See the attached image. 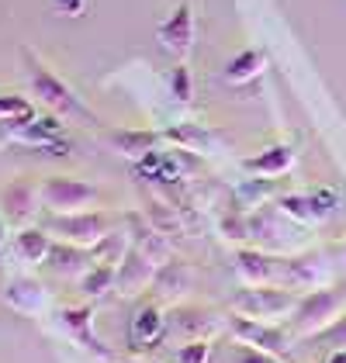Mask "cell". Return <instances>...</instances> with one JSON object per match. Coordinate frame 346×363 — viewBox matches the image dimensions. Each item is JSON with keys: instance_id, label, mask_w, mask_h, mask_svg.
<instances>
[{"instance_id": "4", "label": "cell", "mask_w": 346, "mask_h": 363, "mask_svg": "<svg viewBox=\"0 0 346 363\" xmlns=\"http://www.w3.org/2000/svg\"><path fill=\"white\" fill-rule=\"evenodd\" d=\"M52 232L62 235V242H77V246H86V250H94L108 232H111V222H108V215H101V211H73V215H56L52 225H49Z\"/></svg>"}, {"instance_id": "9", "label": "cell", "mask_w": 346, "mask_h": 363, "mask_svg": "<svg viewBox=\"0 0 346 363\" xmlns=\"http://www.w3.org/2000/svg\"><path fill=\"white\" fill-rule=\"evenodd\" d=\"M45 263L59 277H84L97 267V252L86 250V246H77V242H52Z\"/></svg>"}, {"instance_id": "14", "label": "cell", "mask_w": 346, "mask_h": 363, "mask_svg": "<svg viewBox=\"0 0 346 363\" xmlns=\"http://www.w3.org/2000/svg\"><path fill=\"white\" fill-rule=\"evenodd\" d=\"M284 274H288V280L294 287L316 291V287H325L329 267H325L318 256H298V259H288V263H284Z\"/></svg>"}, {"instance_id": "7", "label": "cell", "mask_w": 346, "mask_h": 363, "mask_svg": "<svg viewBox=\"0 0 346 363\" xmlns=\"http://www.w3.org/2000/svg\"><path fill=\"white\" fill-rule=\"evenodd\" d=\"M160 42L173 56L191 52V45H194V7H191V0H180L177 11L160 25Z\"/></svg>"}, {"instance_id": "2", "label": "cell", "mask_w": 346, "mask_h": 363, "mask_svg": "<svg viewBox=\"0 0 346 363\" xmlns=\"http://www.w3.org/2000/svg\"><path fill=\"white\" fill-rule=\"evenodd\" d=\"M298 305V298L291 291L281 287H246L239 298H235V315H246V318H260V322H277L281 315H291Z\"/></svg>"}, {"instance_id": "27", "label": "cell", "mask_w": 346, "mask_h": 363, "mask_svg": "<svg viewBox=\"0 0 346 363\" xmlns=\"http://www.w3.org/2000/svg\"><path fill=\"white\" fill-rule=\"evenodd\" d=\"M222 232H225L229 239H246V235H250V225L242 222V218H225V222H222Z\"/></svg>"}, {"instance_id": "20", "label": "cell", "mask_w": 346, "mask_h": 363, "mask_svg": "<svg viewBox=\"0 0 346 363\" xmlns=\"http://www.w3.org/2000/svg\"><path fill=\"white\" fill-rule=\"evenodd\" d=\"M173 325L180 333H187L191 339H201V333L215 329V318H211V311H201V308H180L173 315Z\"/></svg>"}, {"instance_id": "32", "label": "cell", "mask_w": 346, "mask_h": 363, "mask_svg": "<svg viewBox=\"0 0 346 363\" xmlns=\"http://www.w3.org/2000/svg\"><path fill=\"white\" fill-rule=\"evenodd\" d=\"M343 256H346V252H343Z\"/></svg>"}, {"instance_id": "30", "label": "cell", "mask_w": 346, "mask_h": 363, "mask_svg": "<svg viewBox=\"0 0 346 363\" xmlns=\"http://www.w3.org/2000/svg\"><path fill=\"white\" fill-rule=\"evenodd\" d=\"M325 363H346V346H340V350H333V353L325 357Z\"/></svg>"}, {"instance_id": "21", "label": "cell", "mask_w": 346, "mask_h": 363, "mask_svg": "<svg viewBox=\"0 0 346 363\" xmlns=\"http://www.w3.org/2000/svg\"><path fill=\"white\" fill-rule=\"evenodd\" d=\"M277 208H281V215H288V218H294L301 225L318 222L316 208H312V194H284L277 197Z\"/></svg>"}, {"instance_id": "8", "label": "cell", "mask_w": 346, "mask_h": 363, "mask_svg": "<svg viewBox=\"0 0 346 363\" xmlns=\"http://www.w3.org/2000/svg\"><path fill=\"white\" fill-rule=\"evenodd\" d=\"M152 284H156V263H152V256H145L143 250H128L125 259L118 263L115 287L125 298H132V294H143L145 287H152Z\"/></svg>"}, {"instance_id": "5", "label": "cell", "mask_w": 346, "mask_h": 363, "mask_svg": "<svg viewBox=\"0 0 346 363\" xmlns=\"http://www.w3.org/2000/svg\"><path fill=\"white\" fill-rule=\"evenodd\" d=\"M232 333L242 346L260 350L267 357H284L288 353V333L274 322H260V318H246V315H235L232 318Z\"/></svg>"}, {"instance_id": "12", "label": "cell", "mask_w": 346, "mask_h": 363, "mask_svg": "<svg viewBox=\"0 0 346 363\" xmlns=\"http://www.w3.org/2000/svg\"><path fill=\"white\" fill-rule=\"evenodd\" d=\"M59 318H62V329L77 335L86 350H94V353H97V357H104V360L111 357V353L104 350V342L94 335V322H90V318H94V311H90L86 305H80V308H62V315H59Z\"/></svg>"}, {"instance_id": "17", "label": "cell", "mask_w": 346, "mask_h": 363, "mask_svg": "<svg viewBox=\"0 0 346 363\" xmlns=\"http://www.w3.org/2000/svg\"><path fill=\"white\" fill-rule=\"evenodd\" d=\"M163 315H160V308L145 305L135 311V318H132V329H128V335H132V346L135 350H143V346H152L160 335H163Z\"/></svg>"}, {"instance_id": "19", "label": "cell", "mask_w": 346, "mask_h": 363, "mask_svg": "<svg viewBox=\"0 0 346 363\" xmlns=\"http://www.w3.org/2000/svg\"><path fill=\"white\" fill-rule=\"evenodd\" d=\"M52 250V239L42 232V228H21L18 232V252L28 259V263H45Z\"/></svg>"}, {"instance_id": "31", "label": "cell", "mask_w": 346, "mask_h": 363, "mask_svg": "<svg viewBox=\"0 0 346 363\" xmlns=\"http://www.w3.org/2000/svg\"><path fill=\"white\" fill-rule=\"evenodd\" d=\"M4 242H7V235H4V228H0V250H4Z\"/></svg>"}, {"instance_id": "1", "label": "cell", "mask_w": 346, "mask_h": 363, "mask_svg": "<svg viewBox=\"0 0 346 363\" xmlns=\"http://www.w3.org/2000/svg\"><path fill=\"white\" fill-rule=\"evenodd\" d=\"M346 311V294L340 287H316L305 298H298V305L291 311V329L298 335H318L329 333Z\"/></svg>"}, {"instance_id": "29", "label": "cell", "mask_w": 346, "mask_h": 363, "mask_svg": "<svg viewBox=\"0 0 346 363\" xmlns=\"http://www.w3.org/2000/svg\"><path fill=\"white\" fill-rule=\"evenodd\" d=\"M239 363H274V357H267V353H260V350H250V346H246V350L239 353Z\"/></svg>"}, {"instance_id": "25", "label": "cell", "mask_w": 346, "mask_h": 363, "mask_svg": "<svg viewBox=\"0 0 346 363\" xmlns=\"http://www.w3.org/2000/svg\"><path fill=\"white\" fill-rule=\"evenodd\" d=\"M31 104L25 97H0V121H7V118H31Z\"/></svg>"}, {"instance_id": "15", "label": "cell", "mask_w": 346, "mask_h": 363, "mask_svg": "<svg viewBox=\"0 0 346 363\" xmlns=\"http://www.w3.org/2000/svg\"><path fill=\"white\" fill-rule=\"evenodd\" d=\"M235 270H239V277L246 280V287L270 284V277L277 274L274 259H270V256H263L260 250H239L235 252Z\"/></svg>"}, {"instance_id": "6", "label": "cell", "mask_w": 346, "mask_h": 363, "mask_svg": "<svg viewBox=\"0 0 346 363\" xmlns=\"http://www.w3.org/2000/svg\"><path fill=\"white\" fill-rule=\"evenodd\" d=\"M31 90H35V97L45 104V108H52L59 114H80V101L73 97V90L59 80L56 73H49L38 59L31 62Z\"/></svg>"}, {"instance_id": "28", "label": "cell", "mask_w": 346, "mask_h": 363, "mask_svg": "<svg viewBox=\"0 0 346 363\" xmlns=\"http://www.w3.org/2000/svg\"><path fill=\"white\" fill-rule=\"evenodd\" d=\"M56 7L62 14H69V18H80L84 14V0H56Z\"/></svg>"}, {"instance_id": "3", "label": "cell", "mask_w": 346, "mask_h": 363, "mask_svg": "<svg viewBox=\"0 0 346 363\" xmlns=\"http://www.w3.org/2000/svg\"><path fill=\"white\" fill-rule=\"evenodd\" d=\"M97 201V187H90L77 177H49L42 184V204L56 215H73V211H90Z\"/></svg>"}, {"instance_id": "26", "label": "cell", "mask_w": 346, "mask_h": 363, "mask_svg": "<svg viewBox=\"0 0 346 363\" xmlns=\"http://www.w3.org/2000/svg\"><path fill=\"white\" fill-rule=\"evenodd\" d=\"M312 208H316L318 222H322V218H329V215H333V208H336V194H333V191H318V194H312Z\"/></svg>"}, {"instance_id": "13", "label": "cell", "mask_w": 346, "mask_h": 363, "mask_svg": "<svg viewBox=\"0 0 346 363\" xmlns=\"http://www.w3.org/2000/svg\"><path fill=\"white\" fill-rule=\"evenodd\" d=\"M294 167V149L291 145H270V149H263L257 156H250L246 160V169L250 173H257V177H281V173H288Z\"/></svg>"}, {"instance_id": "10", "label": "cell", "mask_w": 346, "mask_h": 363, "mask_svg": "<svg viewBox=\"0 0 346 363\" xmlns=\"http://www.w3.org/2000/svg\"><path fill=\"white\" fill-rule=\"evenodd\" d=\"M4 301L14 308V311H21V315H38V311H45V305H49V294H45V287L38 280L18 277L4 287Z\"/></svg>"}, {"instance_id": "22", "label": "cell", "mask_w": 346, "mask_h": 363, "mask_svg": "<svg viewBox=\"0 0 346 363\" xmlns=\"http://www.w3.org/2000/svg\"><path fill=\"white\" fill-rule=\"evenodd\" d=\"M118 280V267L115 263H97L90 274H84V291L90 298H97V294H104V291H111Z\"/></svg>"}, {"instance_id": "18", "label": "cell", "mask_w": 346, "mask_h": 363, "mask_svg": "<svg viewBox=\"0 0 346 363\" xmlns=\"http://www.w3.org/2000/svg\"><path fill=\"white\" fill-rule=\"evenodd\" d=\"M111 145H115L121 156H128V160H143L145 152H152V145H156V132H132V128H118L111 132Z\"/></svg>"}, {"instance_id": "11", "label": "cell", "mask_w": 346, "mask_h": 363, "mask_svg": "<svg viewBox=\"0 0 346 363\" xmlns=\"http://www.w3.org/2000/svg\"><path fill=\"white\" fill-rule=\"evenodd\" d=\"M4 211H7V218L11 222H28L31 215H35V204L42 201V191H35V184L31 180H14L7 191H4Z\"/></svg>"}, {"instance_id": "16", "label": "cell", "mask_w": 346, "mask_h": 363, "mask_svg": "<svg viewBox=\"0 0 346 363\" xmlns=\"http://www.w3.org/2000/svg\"><path fill=\"white\" fill-rule=\"evenodd\" d=\"M263 69H267V52L263 49H246V52H239V56H232L225 62V80L232 86H242L250 80H257Z\"/></svg>"}, {"instance_id": "24", "label": "cell", "mask_w": 346, "mask_h": 363, "mask_svg": "<svg viewBox=\"0 0 346 363\" xmlns=\"http://www.w3.org/2000/svg\"><path fill=\"white\" fill-rule=\"evenodd\" d=\"M170 90H173V97H177L180 104H187V101H191V69H187L184 62H180V66H173Z\"/></svg>"}, {"instance_id": "23", "label": "cell", "mask_w": 346, "mask_h": 363, "mask_svg": "<svg viewBox=\"0 0 346 363\" xmlns=\"http://www.w3.org/2000/svg\"><path fill=\"white\" fill-rule=\"evenodd\" d=\"M208 357H211V342L208 339H191L187 346H180L177 363H208Z\"/></svg>"}]
</instances>
